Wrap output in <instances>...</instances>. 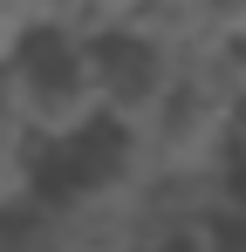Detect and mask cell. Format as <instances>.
<instances>
[{
    "label": "cell",
    "instance_id": "cell-6",
    "mask_svg": "<svg viewBox=\"0 0 246 252\" xmlns=\"http://www.w3.org/2000/svg\"><path fill=\"white\" fill-rule=\"evenodd\" d=\"M233 170H246V95L233 102Z\"/></svg>",
    "mask_w": 246,
    "mask_h": 252
},
{
    "label": "cell",
    "instance_id": "cell-1",
    "mask_svg": "<svg viewBox=\"0 0 246 252\" xmlns=\"http://www.w3.org/2000/svg\"><path fill=\"white\" fill-rule=\"evenodd\" d=\"M0 75H7V95H14V109L35 129L41 150H55V143L103 123L96 75H89V34H76V28H28L7 48Z\"/></svg>",
    "mask_w": 246,
    "mask_h": 252
},
{
    "label": "cell",
    "instance_id": "cell-5",
    "mask_svg": "<svg viewBox=\"0 0 246 252\" xmlns=\"http://www.w3.org/2000/svg\"><path fill=\"white\" fill-rule=\"evenodd\" d=\"M35 129L21 123L14 95H7V75H0V198H28L35 191Z\"/></svg>",
    "mask_w": 246,
    "mask_h": 252
},
{
    "label": "cell",
    "instance_id": "cell-4",
    "mask_svg": "<svg viewBox=\"0 0 246 252\" xmlns=\"http://www.w3.org/2000/svg\"><path fill=\"white\" fill-rule=\"evenodd\" d=\"M89 75H96V109L110 129H137L185 82L178 55L144 28H96L89 34Z\"/></svg>",
    "mask_w": 246,
    "mask_h": 252
},
{
    "label": "cell",
    "instance_id": "cell-3",
    "mask_svg": "<svg viewBox=\"0 0 246 252\" xmlns=\"http://www.w3.org/2000/svg\"><path fill=\"white\" fill-rule=\"evenodd\" d=\"M55 225V252H158L144 177H89L62 191H35Z\"/></svg>",
    "mask_w": 246,
    "mask_h": 252
},
{
    "label": "cell",
    "instance_id": "cell-2",
    "mask_svg": "<svg viewBox=\"0 0 246 252\" xmlns=\"http://www.w3.org/2000/svg\"><path fill=\"white\" fill-rule=\"evenodd\" d=\"M130 143L144 157V177H212V170H233V95H219L212 82L185 75L130 129Z\"/></svg>",
    "mask_w": 246,
    "mask_h": 252
}]
</instances>
